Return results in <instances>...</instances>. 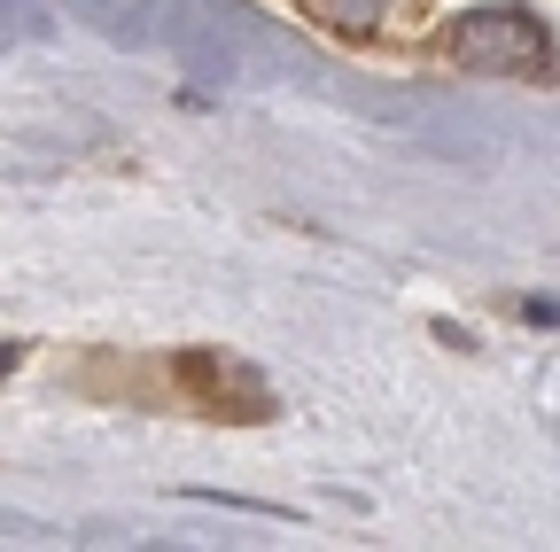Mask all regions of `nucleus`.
I'll use <instances>...</instances> for the list:
<instances>
[{
    "mask_svg": "<svg viewBox=\"0 0 560 552\" xmlns=\"http://www.w3.org/2000/svg\"><path fill=\"white\" fill-rule=\"evenodd\" d=\"M312 9L335 24V32H374L389 16V0H312Z\"/></svg>",
    "mask_w": 560,
    "mask_h": 552,
    "instance_id": "f03ea898",
    "label": "nucleus"
},
{
    "mask_svg": "<svg viewBox=\"0 0 560 552\" xmlns=\"http://www.w3.org/2000/svg\"><path fill=\"white\" fill-rule=\"evenodd\" d=\"M444 55L482 79H545L552 71V32L529 9H475L444 32Z\"/></svg>",
    "mask_w": 560,
    "mask_h": 552,
    "instance_id": "f257e3e1",
    "label": "nucleus"
}]
</instances>
